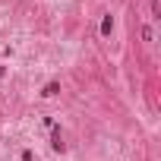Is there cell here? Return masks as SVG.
I'll return each mask as SVG.
<instances>
[{"instance_id":"cell-1","label":"cell","mask_w":161,"mask_h":161,"mask_svg":"<svg viewBox=\"0 0 161 161\" xmlns=\"http://www.w3.org/2000/svg\"><path fill=\"white\" fill-rule=\"evenodd\" d=\"M57 92H60V86H57V82H47V86H44V95H47V98H51V95H57Z\"/></svg>"},{"instance_id":"cell-2","label":"cell","mask_w":161,"mask_h":161,"mask_svg":"<svg viewBox=\"0 0 161 161\" xmlns=\"http://www.w3.org/2000/svg\"><path fill=\"white\" fill-rule=\"evenodd\" d=\"M101 32H104V35H111V32H114V22H111V16L101 22Z\"/></svg>"},{"instance_id":"cell-3","label":"cell","mask_w":161,"mask_h":161,"mask_svg":"<svg viewBox=\"0 0 161 161\" xmlns=\"http://www.w3.org/2000/svg\"><path fill=\"white\" fill-rule=\"evenodd\" d=\"M148 3H152V13L158 16V0H148Z\"/></svg>"}]
</instances>
